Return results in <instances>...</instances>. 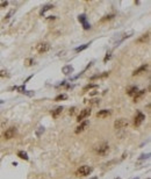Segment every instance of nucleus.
I'll use <instances>...</instances> for the list:
<instances>
[{
	"mask_svg": "<svg viewBox=\"0 0 151 179\" xmlns=\"http://www.w3.org/2000/svg\"><path fill=\"white\" fill-rule=\"evenodd\" d=\"M15 134H16V128L10 127L8 129H6V132L4 133V137H5V140H10L15 136Z\"/></svg>",
	"mask_w": 151,
	"mask_h": 179,
	"instance_id": "obj_6",
	"label": "nucleus"
},
{
	"mask_svg": "<svg viewBox=\"0 0 151 179\" xmlns=\"http://www.w3.org/2000/svg\"><path fill=\"white\" fill-rule=\"evenodd\" d=\"M134 179H140V178H138V177H137V178H134Z\"/></svg>",
	"mask_w": 151,
	"mask_h": 179,
	"instance_id": "obj_39",
	"label": "nucleus"
},
{
	"mask_svg": "<svg viewBox=\"0 0 151 179\" xmlns=\"http://www.w3.org/2000/svg\"><path fill=\"white\" fill-rule=\"evenodd\" d=\"M0 104H4V101H2V100H0Z\"/></svg>",
	"mask_w": 151,
	"mask_h": 179,
	"instance_id": "obj_38",
	"label": "nucleus"
},
{
	"mask_svg": "<svg viewBox=\"0 0 151 179\" xmlns=\"http://www.w3.org/2000/svg\"><path fill=\"white\" fill-rule=\"evenodd\" d=\"M18 156L21 158V159H25V161H28V159H29V157H28L27 152H25V151H19L18 152Z\"/></svg>",
	"mask_w": 151,
	"mask_h": 179,
	"instance_id": "obj_18",
	"label": "nucleus"
},
{
	"mask_svg": "<svg viewBox=\"0 0 151 179\" xmlns=\"http://www.w3.org/2000/svg\"><path fill=\"white\" fill-rule=\"evenodd\" d=\"M133 34H134V32H133V30H129L128 33H125V34H123V36H122V38H121V40H120V41L117 42V44H119V43H121V42H122V41H123L125 38H128V37H130V36L133 35Z\"/></svg>",
	"mask_w": 151,
	"mask_h": 179,
	"instance_id": "obj_19",
	"label": "nucleus"
},
{
	"mask_svg": "<svg viewBox=\"0 0 151 179\" xmlns=\"http://www.w3.org/2000/svg\"><path fill=\"white\" fill-rule=\"evenodd\" d=\"M13 90H16L18 92H20V93H23L25 94V92H26V85L23 84V85H21V86H15V87H13Z\"/></svg>",
	"mask_w": 151,
	"mask_h": 179,
	"instance_id": "obj_17",
	"label": "nucleus"
},
{
	"mask_svg": "<svg viewBox=\"0 0 151 179\" xmlns=\"http://www.w3.org/2000/svg\"><path fill=\"white\" fill-rule=\"evenodd\" d=\"M38 129H40V130H37V132H36V134L38 135V136H40V135H41V133H42V132H43V133H44V127H40V128H38Z\"/></svg>",
	"mask_w": 151,
	"mask_h": 179,
	"instance_id": "obj_31",
	"label": "nucleus"
},
{
	"mask_svg": "<svg viewBox=\"0 0 151 179\" xmlns=\"http://www.w3.org/2000/svg\"><path fill=\"white\" fill-rule=\"evenodd\" d=\"M98 85L97 84H89V85H86L85 87H84V91H87V90H91V89H95Z\"/></svg>",
	"mask_w": 151,
	"mask_h": 179,
	"instance_id": "obj_23",
	"label": "nucleus"
},
{
	"mask_svg": "<svg viewBox=\"0 0 151 179\" xmlns=\"http://www.w3.org/2000/svg\"><path fill=\"white\" fill-rule=\"evenodd\" d=\"M91 179H98V177H93V178H91Z\"/></svg>",
	"mask_w": 151,
	"mask_h": 179,
	"instance_id": "obj_37",
	"label": "nucleus"
},
{
	"mask_svg": "<svg viewBox=\"0 0 151 179\" xmlns=\"http://www.w3.org/2000/svg\"><path fill=\"white\" fill-rule=\"evenodd\" d=\"M93 171V169L89 166V165H83V166H80L78 170L76 171V176L77 177H86V176H89V173Z\"/></svg>",
	"mask_w": 151,
	"mask_h": 179,
	"instance_id": "obj_1",
	"label": "nucleus"
},
{
	"mask_svg": "<svg viewBox=\"0 0 151 179\" xmlns=\"http://www.w3.org/2000/svg\"><path fill=\"white\" fill-rule=\"evenodd\" d=\"M144 120H145V115L138 111V112H137V114H136V116H135V122H134V123H135L136 127H138V126L141 125Z\"/></svg>",
	"mask_w": 151,
	"mask_h": 179,
	"instance_id": "obj_7",
	"label": "nucleus"
},
{
	"mask_svg": "<svg viewBox=\"0 0 151 179\" xmlns=\"http://www.w3.org/2000/svg\"><path fill=\"white\" fill-rule=\"evenodd\" d=\"M74 111H76V107H72V108H70V115H72V114H74Z\"/></svg>",
	"mask_w": 151,
	"mask_h": 179,
	"instance_id": "obj_34",
	"label": "nucleus"
},
{
	"mask_svg": "<svg viewBox=\"0 0 151 179\" xmlns=\"http://www.w3.org/2000/svg\"><path fill=\"white\" fill-rule=\"evenodd\" d=\"M7 5H8V2H7V1H4V2L0 4V8H1V7H6Z\"/></svg>",
	"mask_w": 151,
	"mask_h": 179,
	"instance_id": "obj_33",
	"label": "nucleus"
},
{
	"mask_svg": "<svg viewBox=\"0 0 151 179\" xmlns=\"http://www.w3.org/2000/svg\"><path fill=\"white\" fill-rule=\"evenodd\" d=\"M62 112H63V106H58L57 108H55L53 111H51V115H52V117H57Z\"/></svg>",
	"mask_w": 151,
	"mask_h": 179,
	"instance_id": "obj_13",
	"label": "nucleus"
},
{
	"mask_svg": "<svg viewBox=\"0 0 151 179\" xmlns=\"http://www.w3.org/2000/svg\"><path fill=\"white\" fill-rule=\"evenodd\" d=\"M25 64H26L27 66H30V65L34 64V59L33 58H27L26 61H25Z\"/></svg>",
	"mask_w": 151,
	"mask_h": 179,
	"instance_id": "obj_25",
	"label": "nucleus"
},
{
	"mask_svg": "<svg viewBox=\"0 0 151 179\" xmlns=\"http://www.w3.org/2000/svg\"><path fill=\"white\" fill-rule=\"evenodd\" d=\"M145 92H146L145 90H142V91H138V92H137V93H136V94L134 95V101H135V102H137V101L140 100V98H142L143 95L145 94Z\"/></svg>",
	"mask_w": 151,
	"mask_h": 179,
	"instance_id": "obj_14",
	"label": "nucleus"
},
{
	"mask_svg": "<svg viewBox=\"0 0 151 179\" xmlns=\"http://www.w3.org/2000/svg\"><path fill=\"white\" fill-rule=\"evenodd\" d=\"M137 92H138V87H137V86H135V85H134V86H130L129 89L127 90V94H128V95H130V97L135 95Z\"/></svg>",
	"mask_w": 151,
	"mask_h": 179,
	"instance_id": "obj_12",
	"label": "nucleus"
},
{
	"mask_svg": "<svg viewBox=\"0 0 151 179\" xmlns=\"http://www.w3.org/2000/svg\"><path fill=\"white\" fill-rule=\"evenodd\" d=\"M89 43H86V44L80 45V47H78V48H76V49H74V51H76V53H79V51H83V50H85V49H87V48H89Z\"/></svg>",
	"mask_w": 151,
	"mask_h": 179,
	"instance_id": "obj_20",
	"label": "nucleus"
},
{
	"mask_svg": "<svg viewBox=\"0 0 151 179\" xmlns=\"http://www.w3.org/2000/svg\"><path fill=\"white\" fill-rule=\"evenodd\" d=\"M110 55H112V53L109 51V53H107V55H106V57H105V59H104V62H107L109 58H110Z\"/></svg>",
	"mask_w": 151,
	"mask_h": 179,
	"instance_id": "obj_32",
	"label": "nucleus"
},
{
	"mask_svg": "<svg viewBox=\"0 0 151 179\" xmlns=\"http://www.w3.org/2000/svg\"><path fill=\"white\" fill-rule=\"evenodd\" d=\"M91 113H92L91 108H85V109H83V111L80 112V114L78 115V117H77V121H78V122L84 121L86 117H89V115H91Z\"/></svg>",
	"mask_w": 151,
	"mask_h": 179,
	"instance_id": "obj_5",
	"label": "nucleus"
},
{
	"mask_svg": "<svg viewBox=\"0 0 151 179\" xmlns=\"http://www.w3.org/2000/svg\"><path fill=\"white\" fill-rule=\"evenodd\" d=\"M149 37H150V34L149 33H146V34H144V35H142L138 40H137V42L138 43H143V42H146L148 40H149Z\"/></svg>",
	"mask_w": 151,
	"mask_h": 179,
	"instance_id": "obj_15",
	"label": "nucleus"
},
{
	"mask_svg": "<svg viewBox=\"0 0 151 179\" xmlns=\"http://www.w3.org/2000/svg\"><path fill=\"white\" fill-rule=\"evenodd\" d=\"M14 13H15V9H12L10 12H8V14H7V15L5 16V20H8V19L10 18V16H12V15L14 14Z\"/></svg>",
	"mask_w": 151,
	"mask_h": 179,
	"instance_id": "obj_28",
	"label": "nucleus"
},
{
	"mask_svg": "<svg viewBox=\"0 0 151 179\" xmlns=\"http://www.w3.org/2000/svg\"><path fill=\"white\" fill-rule=\"evenodd\" d=\"M112 114V111H109V109H101V111H99L98 113H97V116L98 117H106L108 115H110Z\"/></svg>",
	"mask_w": 151,
	"mask_h": 179,
	"instance_id": "obj_10",
	"label": "nucleus"
},
{
	"mask_svg": "<svg viewBox=\"0 0 151 179\" xmlns=\"http://www.w3.org/2000/svg\"><path fill=\"white\" fill-rule=\"evenodd\" d=\"M109 74V72H102L101 74H95V76H92L91 77V79L93 80V79H98V78H105V77H107Z\"/></svg>",
	"mask_w": 151,
	"mask_h": 179,
	"instance_id": "obj_16",
	"label": "nucleus"
},
{
	"mask_svg": "<svg viewBox=\"0 0 151 179\" xmlns=\"http://www.w3.org/2000/svg\"><path fill=\"white\" fill-rule=\"evenodd\" d=\"M148 64H144V65H142V66H140L137 70H135L133 73V76H138V74H141V73H144V72L146 71V69H148Z\"/></svg>",
	"mask_w": 151,
	"mask_h": 179,
	"instance_id": "obj_9",
	"label": "nucleus"
},
{
	"mask_svg": "<svg viewBox=\"0 0 151 179\" xmlns=\"http://www.w3.org/2000/svg\"><path fill=\"white\" fill-rule=\"evenodd\" d=\"M94 151L97 152L98 155H100V156H105V155H107L109 152V145L107 143H101L99 144L98 147L94 148Z\"/></svg>",
	"mask_w": 151,
	"mask_h": 179,
	"instance_id": "obj_2",
	"label": "nucleus"
},
{
	"mask_svg": "<svg viewBox=\"0 0 151 179\" xmlns=\"http://www.w3.org/2000/svg\"><path fill=\"white\" fill-rule=\"evenodd\" d=\"M7 76H8V73H7L6 70H1L0 71V77H7Z\"/></svg>",
	"mask_w": 151,
	"mask_h": 179,
	"instance_id": "obj_30",
	"label": "nucleus"
},
{
	"mask_svg": "<svg viewBox=\"0 0 151 179\" xmlns=\"http://www.w3.org/2000/svg\"><path fill=\"white\" fill-rule=\"evenodd\" d=\"M49 49H50V44L47 43V42L38 43V44L36 45V51H37L38 54H44L47 51H49Z\"/></svg>",
	"mask_w": 151,
	"mask_h": 179,
	"instance_id": "obj_4",
	"label": "nucleus"
},
{
	"mask_svg": "<svg viewBox=\"0 0 151 179\" xmlns=\"http://www.w3.org/2000/svg\"><path fill=\"white\" fill-rule=\"evenodd\" d=\"M89 94H91V95H95V94H98V92H97V91H93V92H91Z\"/></svg>",
	"mask_w": 151,
	"mask_h": 179,
	"instance_id": "obj_35",
	"label": "nucleus"
},
{
	"mask_svg": "<svg viewBox=\"0 0 151 179\" xmlns=\"http://www.w3.org/2000/svg\"><path fill=\"white\" fill-rule=\"evenodd\" d=\"M129 126V121L125 119V117H121V119H117L114 122V128L115 129H123L125 127Z\"/></svg>",
	"mask_w": 151,
	"mask_h": 179,
	"instance_id": "obj_3",
	"label": "nucleus"
},
{
	"mask_svg": "<svg viewBox=\"0 0 151 179\" xmlns=\"http://www.w3.org/2000/svg\"><path fill=\"white\" fill-rule=\"evenodd\" d=\"M89 125V122L86 120V121H81V123H80L77 128H76V130H74V133L76 134H80V133H83L86 128H87V126Z\"/></svg>",
	"mask_w": 151,
	"mask_h": 179,
	"instance_id": "obj_8",
	"label": "nucleus"
},
{
	"mask_svg": "<svg viewBox=\"0 0 151 179\" xmlns=\"http://www.w3.org/2000/svg\"><path fill=\"white\" fill-rule=\"evenodd\" d=\"M115 15L114 14H109V15H106V16H104V18L101 19V21L104 22V21H107V20H112V19L114 18Z\"/></svg>",
	"mask_w": 151,
	"mask_h": 179,
	"instance_id": "obj_26",
	"label": "nucleus"
},
{
	"mask_svg": "<svg viewBox=\"0 0 151 179\" xmlns=\"http://www.w3.org/2000/svg\"><path fill=\"white\" fill-rule=\"evenodd\" d=\"M65 99H68L66 94H59V95H57L55 98V101H61V100H65Z\"/></svg>",
	"mask_w": 151,
	"mask_h": 179,
	"instance_id": "obj_22",
	"label": "nucleus"
},
{
	"mask_svg": "<svg viewBox=\"0 0 151 179\" xmlns=\"http://www.w3.org/2000/svg\"><path fill=\"white\" fill-rule=\"evenodd\" d=\"M78 20H79L81 23H85V22H87V21H86L87 19H86V15H85V14H81V15H79V16H78Z\"/></svg>",
	"mask_w": 151,
	"mask_h": 179,
	"instance_id": "obj_24",
	"label": "nucleus"
},
{
	"mask_svg": "<svg viewBox=\"0 0 151 179\" xmlns=\"http://www.w3.org/2000/svg\"><path fill=\"white\" fill-rule=\"evenodd\" d=\"M99 102H100V100H99V99H92V100H89V105H92V106L98 105Z\"/></svg>",
	"mask_w": 151,
	"mask_h": 179,
	"instance_id": "obj_27",
	"label": "nucleus"
},
{
	"mask_svg": "<svg viewBox=\"0 0 151 179\" xmlns=\"http://www.w3.org/2000/svg\"><path fill=\"white\" fill-rule=\"evenodd\" d=\"M48 20H55V19H56V16H48Z\"/></svg>",
	"mask_w": 151,
	"mask_h": 179,
	"instance_id": "obj_36",
	"label": "nucleus"
},
{
	"mask_svg": "<svg viewBox=\"0 0 151 179\" xmlns=\"http://www.w3.org/2000/svg\"><path fill=\"white\" fill-rule=\"evenodd\" d=\"M74 71V69H73V66L72 65H65V66H63L62 68V72L64 74H71L72 72Z\"/></svg>",
	"mask_w": 151,
	"mask_h": 179,
	"instance_id": "obj_11",
	"label": "nucleus"
},
{
	"mask_svg": "<svg viewBox=\"0 0 151 179\" xmlns=\"http://www.w3.org/2000/svg\"><path fill=\"white\" fill-rule=\"evenodd\" d=\"M51 8H53V6H52V5H45L44 7H43V8L41 9L40 14H41V15H43V14H44L45 12H47V11H49V9H51Z\"/></svg>",
	"mask_w": 151,
	"mask_h": 179,
	"instance_id": "obj_21",
	"label": "nucleus"
},
{
	"mask_svg": "<svg viewBox=\"0 0 151 179\" xmlns=\"http://www.w3.org/2000/svg\"><path fill=\"white\" fill-rule=\"evenodd\" d=\"M149 157H150V153H146V155H142L138 159H140V161H142V159H148Z\"/></svg>",
	"mask_w": 151,
	"mask_h": 179,
	"instance_id": "obj_29",
	"label": "nucleus"
}]
</instances>
